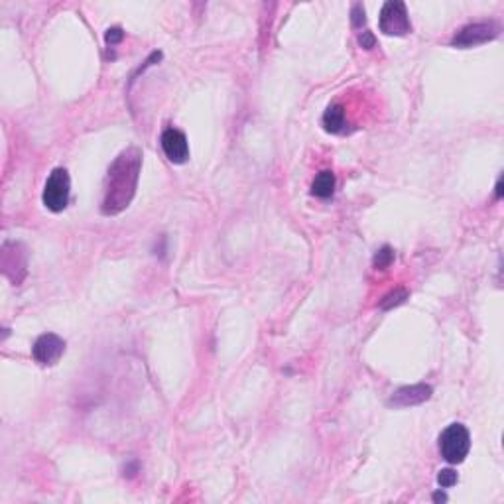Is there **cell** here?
Instances as JSON below:
<instances>
[{
  "instance_id": "cell-1",
  "label": "cell",
  "mask_w": 504,
  "mask_h": 504,
  "mask_svg": "<svg viewBox=\"0 0 504 504\" xmlns=\"http://www.w3.org/2000/svg\"><path fill=\"white\" fill-rule=\"evenodd\" d=\"M140 168H142V152L134 146L124 150L110 164L105 179V197H103L105 215H117L130 205L137 193Z\"/></svg>"
},
{
  "instance_id": "cell-2",
  "label": "cell",
  "mask_w": 504,
  "mask_h": 504,
  "mask_svg": "<svg viewBox=\"0 0 504 504\" xmlns=\"http://www.w3.org/2000/svg\"><path fill=\"white\" fill-rule=\"evenodd\" d=\"M471 450V436L463 423H451L439 436V453L451 465L463 463Z\"/></svg>"
},
{
  "instance_id": "cell-3",
  "label": "cell",
  "mask_w": 504,
  "mask_h": 504,
  "mask_svg": "<svg viewBox=\"0 0 504 504\" xmlns=\"http://www.w3.org/2000/svg\"><path fill=\"white\" fill-rule=\"evenodd\" d=\"M69 191H71V179L65 168H55L50 174L46 188H43V195L41 201L43 205L54 211V213H61L69 203Z\"/></svg>"
},
{
  "instance_id": "cell-4",
  "label": "cell",
  "mask_w": 504,
  "mask_h": 504,
  "mask_svg": "<svg viewBox=\"0 0 504 504\" xmlns=\"http://www.w3.org/2000/svg\"><path fill=\"white\" fill-rule=\"evenodd\" d=\"M382 34L386 36H406L412 32V24H410L408 10L404 2L398 0H390L382 6L381 20H379Z\"/></svg>"
},
{
  "instance_id": "cell-5",
  "label": "cell",
  "mask_w": 504,
  "mask_h": 504,
  "mask_svg": "<svg viewBox=\"0 0 504 504\" xmlns=\"http://www.w3.org/2000/svg\"><path fill=\"white\" fill-rule=\"evenodd\" d=\"M498 32H501V28L496 26L494 22L469 24V26L461 28L453 36L451 46L453 48H475V46H481V43H487V41H492L494 38H498Z\"/></svg>"
},
{
  "instance_id": "cell-6",
  "label": "cell",
  "mask_w": 504,
  "mask_h": 504,
  "mask_svg": "<svg viewBox=\"0 0 504 504\" xmlns=\"http://www.w3.org/2000/svg\"><path fill=\"white\" fill-rule=\"evenodd\" d=\"M63 353H65V341L57 337L55 333H43L32 347V356L41 367L55 365Z\"/></svg>"
},
{
  "instance_id": "cell-7",
  "label": "cell",
  "mask_w": 504,
  "mask_h": 504,
  "mask_svg": "<svg viewBox=\"0 0 504 504\" xmlns=\"http://www.w3.org/2000/svg\"><path fill=\"white\" fill-rule=\"evenodd\" d=\"M2 270L18 286L26 276V252L20 243H6L2 248Z\"/></svg>"
},
{
  "instance_id": "cell-8",
  "label": "cell",
  "mask_w": 504,
  "mask_h": 504,
  "mask_svg": "<svg viewBox=\"0 0 504 504\" xmlns=\"http://www.w3.org/2000/svg\"><path fill=\"white\" fill-rule=\"evenodd\" d=\"M162 150H164L165 158L174 164H185L190 158V144L188 138L181 130L177 128H165L160 138Z\"/></svg>"
},
{
  "instance_id": "cell-9",
  "label": "cell",
  "mask_w": 504,
  "mask_h": 504,
  "mask_svg": "<svg viewBox=\"0 0 504 504\" xmlns=\"http://www.w3.org/2000/svg\"><path fill=\"white\" fill-rule=\"evenodd\" d=\"M434 394V388L430 384H412V386H402L394 394L390 396V404L396 408H406V406H418L425 400H430Z\"/></svg>"
},
{
  "instance_id": "cell-10",
  "label": "cell",
  "mask_w": 504,
  "mask_h": 504,
  "mask_svg": "<svg viewBox=\"0 0 504 504\" xmlns=\"http://www.w3.org/2000/svg\"><path fill=\"white\" fill-rule=\"evenodd\" d=\"M323 126L331 134H343L347 130V112L343 105H331L323 114Z\"/></svg>"
},
{
  "instance_id": "cell-11",
  "label": "cell",
  "mask_w": 504,
  "mask_h": 504,
  "mask_svg": "<svg viewBox=\"0 0 504 504\" xmlns=\"http://www.w3.org/2000/svg\"><path fill=\"white\" fill-rule=\"evenodd\" d=\"M312 193L319 199H329L335 193V174L333 172H321L312 183Z\"/></svg>"
},
{
  "instance_id": "cell-12",
  "label": "cell",
  "mask_w": 504,
  "mask_h": 504,
  "mask_svg": "<svg viewBox=\"0 0 504 504\" xmlns=\"http://www.w3.org/2000/svg\"><path fill=\"white\" fill-rule=\"evenodd\" d=\"M406 300H408V292L404 288H398L394 292H390L388 296H384V300L381 301V308L382 310H392V308L404 303Z\"/></svg>"
},
{
  "instance_id": "cell-13",
  "label": "cell",
  "mask_w": 504,
  "mask_h": 504,
  "mask_svg": "<svg viewBox=\"0 0 504 504\" xmlns=\"http://www.w3.org/2000/svg\"><path fill=\"white\" fill-rule=\"evenodd\" d=\"M374 268L376 270H386L392 262H394V250L390 246H382L381 250L374 254Z\"/></svg>"
},
{
  "instance_id": "cell-14",
  "label": "cell",
  "mask_w": 504,
  "mask_h": 504,
  "mask_svg": "<svg viewBox=\"0 0 504 504\" xmlns=\"http://www.w3.org/2000/svg\"><path fill=\"white\" fill-rule=\"evenodd\" d=\"M457 481H459V477H457V473L453 469H441L439 475H437V483H439L441 489H450L453 485H457Z\"/></svg>"
},
{
  "instance_id": "cell-15",
  "label": "cell",
  "mask_w": 504,
  "mask_h": 504,
  "mask_svg": "<svg viewBox=\"0 0 504 504\" xmlns=\"http://www.w3.org/2000/svg\"><path fill=\"white\" fill-rule=\"evenodd\" d=\"M351 20H353V26L354 28H361L365 22H367V18H365V8H363V4H354L353 10H351Z\"/></svg>"
},
{
  "instance_id": "cell-16",
  "label": "cell",
  "mask_w": 504,
  "mask_h": 504,
  "mask_svg": "<svg viewBox=\"0 0 504 504\" xmlns=\"http://www.w3.org/2000/svg\"><path fill=\"white\" fill-rule=\"evenodd\" d=\"M124 38V32L121 28H109L107 30V36H105V40H107V46H114V43H119V41Z\"/></svg>"
},
{
  "instance_id": "cell-17",
  "label": "cell",
  "mask_w": 504,
  "mask_h": 504,
  "mask_svg": "<svg viewBox=\"0 0 504 504\" xmlns=\"http://www.w3.org/2000/svg\"><path fill=\"white\" fill-rule=\"evenodd\" d=\"M359 43L365 48V50H372L374 46H376V40H374V36H372V32H368V30H365L361 36H359Z\"/></svg>"
},
{
  "instance_id": "cell-18",
  "label": "cell",
  "mask_w": 504,
  "mask_h": 504,
  "mask_svg": "<svg viewBox=\"0 0 504 504\" xmlns=\"http://www.w3.org/2000/svg\"><path fill=\"white\" fill-rule=\"evenodd\" d=\"M434 501L436 503H447V494L445 492H434Z\"/></svg>"
},
{
  "instance_id": "cell-19",
  "label": "cell",
  "mask_w": 504,
  "mask_h": 504,
  "mask_svg": "<svg viewBox=\"0 0 504 504\" xmlns=\"http://www.w3.org/2000/svg\"><path fill=\"white\" fill-rule=\"evenodd\" d=\"M496 197L501 199L503 197V181L498 179V183H496Z\"/></svg>"
}]
</instances>
